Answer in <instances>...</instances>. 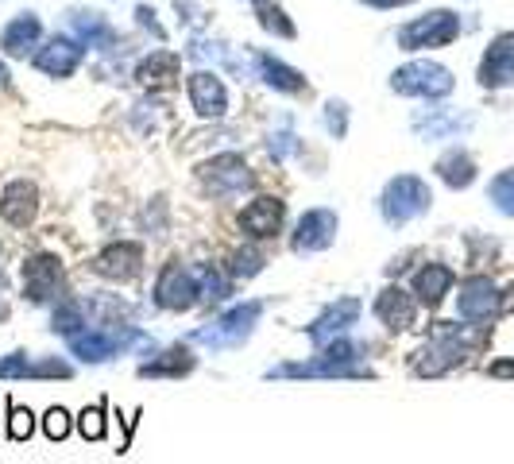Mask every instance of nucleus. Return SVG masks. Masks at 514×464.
Masks as SVG:
<instances>
[{
    "mask_svg": "<svg viewBox=\"0 0 514 464\" xmlns=\"http://www.w3.org/2000/svg\"><path fill=\"white\" fill-rule=\"evenodd\" d=\"M283 217H286V205L279 198H256V202L240 213V229L248 232V236L267 240V236H275V232L283 229Z\"/></svg>",
    "mask_w": 514,
    "mask_h": 464,
    "instance_id": "obj_13",
    "label": "nucleus"
},
{
    "mask_svg": "<svg viewBox=\"0 0 514 464\" xmlns=\"http://www.w3.org/2000/svg\"><path fill=\"white\" fill-rule=\"evenodd\" d=\"M78 62H82V43H74V39H51L35 55V66L43 74H51V78H70L78 70Z\"/></svg>",
    "mask_w": 514,
    "mask_h": 464,
    "instance_id": "obj_15",
    "label": "nucleus"
},
{
    "mask_svg": "<svg viewBox=\"0 0 514 464\" xmlns=\"http://www.w3.org/2000/svg\"><path fill=\"white\" fill-rule=\"evenodd\" d=\"M429 202H433V194H429V186L422 178L399 174V178H391L387 190H383V217H387L391 225H406V221L422 217L429 209Z\"/></svg>",
    "mask_w": 514,
    "mask_h": 464,
    "instance_id": "obj_2",
    "label": "nucleus"
},
{
    "mask_svg": "<svg viewBox=\"0 0 514 464\" xmlns=\"http://www.w3.org/2000/svg\"><path fill=\"white\" fill-rule=\"evenodd\" d=\"M495 310H499V290L491 279L476 275L460 287V318L464 321H487Z\"/></svg>",
    "mask_w": 514,
    "mask_h": 464,
    "instance_id": "obj_11",
    "label": "nucleus"
},
{
    "mask_svg": "<svg viewBox=\"0 0 514 464\" xmlns=\"http://www.w3.org/2000/svg\"><path fill=\"white\" fill-rule=\"evenodd\" d=\"M39 43V20L35 16H20V20H12L4 35H0V47L8 51L12 58H24Z\"/></svg>",
    "mask_w": 514,
    "mask_h": 464,
    "instance_id": "obj_20",
    "label": "nucleus"
},
{
    "mask_svg": "<svg viewBox=\"0 0 514 464\" xmlns=\"http://www.w3.org/2000/svg\"><path fill=\"white\" fill-rule=\"evenodd\" d=\"M453 287V271L445 263H426L418 275H414V294L422 306H437L445 294Z\"/></svg>",
    "mask_w": 514,
    "mask_h": 464,
    "instance_id": "obj_17",
    "label": "nucleus"
},
{
    "mask_svg": "<svg viewBox=\"0 0 514 464\" xmlns=\"http://www.w3.org/2000/svg\"><path fill=\"white\" fill-rule=\"evenodd\" d=\"M24 294L31 302H47L58 294V283H62V263L55 256H31L24 260Z\"/></svg>",
    "mask_w": 514,
    "mask_h": 464,
    "instance_id": "obj_7",
    "label": "nucleus"
},
{
    "mask_svg": "<svg viewBox=\"0 0 514 464\" xmlns=\"http://www.w3.org/2000/svg\"><path fill=\"white\" fill-rule=\"evenodd\" d=\"M256 12H259V24L267 31H275V35H283V39H294V24L283 16V8L279 4H271V0H256Z\"/></svg>",
    "mask_w": 514,
    "mask_h": 464,
    "instance_id": "obj_26",
    "label": "nucleus"
},
{
    "mask_svg": "<svg viewBox=\"0 0 514 464\" xmlns=\"http://www.w3.org/2000/svg\"><path fill=\"white\" fill-rule=\"evenodd\" d=\"M190 101H194L198 116H205V120H217V116H225V109H229V93L221 86V78L209 74V70L190 74Z\"/></svg>",
    "mask_w": 514,
    "mask_h": 464,
    "instance_id": "obj_10",
    "label": "nucleus"
},
{
    "mask_svg": "<svg viewBox=\"0 0 514 464\" xmlns=\"http://www.w3.org/2000/svg\"><path fill=\"white\" fill-rule=\"evenodd\" d=\"M35 360H28V356H8V360H0V379H24V376H35Z\"/></svg>",
    "mask_w": 514,
    "mask_h": 464,
    "instance_id": "obj_31",
    "label": "nucleus"
},
{
    "mask_svg": "<svg viewBox=\"0 0 514 464\" xmlns=\"http://www.w3.org/2000/svg\"><path fill=\"white\" fill-rule=\"evenodd\" d=\"M43 430H47L51 441H62V437L70 434V414H66L62 406H51V410H47V418H43Z\"/></svg>",
    "mask_w": 514,
    "mask_h": 464,
    "instance_id": "obj_32",
    "label": "nucleus"
},
{
    "mask_svg": "<svg viewBox=\"0 0 514 464\" xmlns=\"http://www.w3.org/2000/svg\"><path fill=\"white\" fill-rule=\"evenodd\" d=\"M487 194H491V202L499 205L503 213H511L514 217V167L499 174V178L491 182V190H487Z\"/></svg>",
    "mask_w": 514,
    "mask_h": 464,
    "instance_id": "obj_27",
    "label": "nucleus"
},
{
    "mask_svg": "<svg viewBox=\"0 0 514 464\" xmlns=\"http://www.w3.org/2000/svg\"><path fill=\"white\" fill-rule=\"evenodd\" d=\"M143 263V248L140 244H113V248H105L97 260H93V271L97 275H105V279H132L136 271H140Z\"/></svg>",
    "mask_w": 514,
    "mask_h": 464,
    "instance_id": "obj_14",
    "label": "nucleus"
},
{
    "mask_svg": "<svg viewBox=\"0 0 514 464\" xmlns=\"http://www.w3.org/2000/svg\"><path fill=\"white\" fill-rule=\"evenodd\" d=\"M35 213H39V190L31 186L28 178L8 182L4 194H0V217L8 225H16V229H28L31 221H35Z\"/></svg>",
    "mask_w": 514,
    "mask_h": 464,
    "instance_id": "obj_5",
    "label": "nucleus"
},
{
    "mask_svg": "<svg viewBox=\"0 0 514 464\" xmlns=\"http://www.w3.org/2000/svg\"><path fill=\"white\" fill-rule=\"evenodd\" d=\"M259 302H248V306H240V310H232V314H225V318L217 321L213 329H201L194 341H201V345H236V341H244L248 333H252V321L259 318Z\"/></svg>",
    "mask_w": 514,
    "mask_h": 464,
    "instance_id": "obj_6",
    "label": "nucleus"
},
{
    "mask_svg": "<svg viewBox=\"0 0 514 464\" xmlns=\"http://www.w3.org/2000/svg\"><path fill=\"white\" fill-rule=\"evenodd\" d=\"M480 82L487 89L511 86L514 82V31L499 35L491 47H487L484 62H480Z\"/></svg>",
    "mask_w": 514,
    "mask_h": 464,
    "instance_id": "obj_9",
    "label": "nucleus"
},
{
    "mask_svg": "<svg viewBox=\"0 0 514 464\" xmlns=\"http://www.w3.org/2000/svg\"><path fill=\"white\" fill-rule=\"evenodd\" d=\"M391 89L406 93V97H429L433 101V97H449L453 93V74L445 66H437V62H410V66L395 70Z\"/></svg>",
    "mask_w": 514,
    "mask_h": 464,
    "instance_id": "obj_3",
    "label": "nucleus"
},
{
    "mask_svg": "<svg viewBox=\"0 0 514 464\" xmlns=\"http://www.w3.org/2000/svg\"><path fill=\"white\" fill-rule=\"evenodd\" d=\"M198 298H201L198 271H190V267H182V263H171V267L159 275V283H155V302H159L163 310H174V314L190 310Z\"/></svg>",
    "mask_w": 514,
    "mask_h": 464,
    "instance_id": "obj_4",
    "label": "nucleus"
},
{
    "mask_svg": "<svg viewBox=\"0 0 514 464\" xmlns=\"http://www.w3.org/2000/svg\"><path fill=\"white\" fill-rule=\"evenodd\" d=\"M375 318L383 321L391 333H402L414 325V298L402 287H387L375 298Z\"/></svg>",
    "mask_w": 514,
    "mask_h": 464,
    "instance_id": "obj_16",
    "label": "nucleus"
},
{
    "mask_svg": "<svg viewBox=\"0 0 514 464\" xmlns=\"http://www.w3.org/2000/svg\"><path fill=\"white\" fill-rule=\"evenodd\" d=\"M356 318H360V298H341L337 306H329V310L310 325V337H314V341H325V337H333V333H344L348 325H356Z\"/></svg>",
    "mask_w": 514,
    "mask_h": 464,
    "instance_id": "obj_18",
    "label": "nucleus"
},
{
    "mask_svg": "<svg viewBox=\"0 0 514 464\" xmlns=\"http://www.w3.org/2000/svg\"><path fill=\"white\" fill-rule=\"evenodd\" d=\"M78 434L86 441H101L105 437V406H86L78 418Z\"/></svg>",
    "mask_w": 514,
    "mask_h": 464,
    "instance_id": "obj_28",
    "label": "nucleus"
},
{
    "mask_svg": "<svg viewBox=\"0 0 514 464\" xmlns=\"http://www.w3.org/2000/svg\"><path fill=\"white\" fill-rule=\"evenodd\" d=\"M252 182V174H248V163L240 159V155H217L209 167H205V186L213 190V194H236V190H244Z\"/></svg>",
    "mask_w": 514,
    "mask_h": 464,
    "instance_id": "obj_12",
    "label": "nucleus"
},
{
    "mask_svg": "<svg viewBox=\"0 0 514 464\" xmlns=\"http://www.w3.org/2000/svg\"><path fill=\"white\" fill-rule=\"evenodd\" d=\"M194 368V356H190V348H171V352H163V360H151V364H143L140 376H182V372H190Z\"/></svg>",
    "mask_w": 514,
    "mask_h": 464,
    "instance_id": "obj_23",
    "label": "nucleus"
},
{
    "mask_svg": "<svg viewBox=\"0 0 514 464\" xmlns=\"http://www.w3.org/2000/svg\"><path fill=\"white\" fill-rule=\"evenodd\" d=\"M487 372H491V376H499V379H514V360H495Z\"/></svg>",
    "mask_w": 514,
    "mask_h": 464,
    "instance_id": "obj_35",
    "label": "nucleus"
},
{
    "mask_svg": "<svg viewBox=\"0 0 514 464\" xmlns=\"http://www.w3.org/2000/svg\"><path fill=\"white\" fill-rule=\"evenodd\" d=\"M136 16H140V24H143V28H151V31H155V35H159V39H163V28L155 24V12H151V8H140Z\"/></svg>",
    "mask_w": 514,
    "mask_h": 464,
    "instance_id": "obj_36",
    "label": "nucleus"
},
{
    "mask_svg": "<svg viewBox=\"0 0 514 464\" xmlns=\"http://www.w3.org/2000/svg\"><path fill=\"white\" fill-rule=\"evenodd\" d=\"M82 325H86V318H82L78 302H62L55 310V333H78Z\"/></svg>",
    "mask_w": 514,
    "mask_h": 464,
    "instance_id": "obj_30",
    "label": "nucleus"
},
{
    "mask_svg": "<svg viewBox=\"0 0 514 464\" xmlns=\"http://www.w3.org/2000/svg\"><path fill=\"white\" fill-rule=\"evenodd\" d=\"M329 128H333L337 136H344V105L341 101H333V105H329Z\"/></svg>",
    "mask_w": 514,
    "mask_h": 464,
    "instance_id": "obj_34",
    "label": "nucleus"
},
{
    "mask_svg": "<svg viewBox=\"0 0 514 464\" xmlns=\"http://www.w3.org/2000/svg\"><path fill=\"white\" fill-rule=\"evenodd\" d=\"M31 430H35V418L24 406H8V437L12 441H28Z\"/></svg>",
    "mask_w": 514,
    "mask_h": 464,
    "instance_id": "obj_29",
    "label": "nucleus"
},
{
    "mask_svg": "<svg viewBox=\"0 0 514 464\" xmlns=\"http://www.w3.org/2000/svg\"><path fill=\"white\" fill-rule=\"evenodd\" d=\"M178 70H182L178 55H171V51H155L151 58H143L140 62L136 78H140V86H147V89H167V86H174Z\"/></svg>",
    "mask_w": 514,
    "mask_h": 464,
    "instance_id": "obj_19",
    "label": "nucleus"
},
{
    "mask_svg": "<svg viewBox=\"0 0 514 464\" xmlns=\"http://www.w3.org/2000/svg\"><path fill=\"white\" fill-rule=\"evenodd\" d=\"M259 267H263V256H259V252H252V248L232 256V275H244V279H248V275H256Z\"/></svg>",
    "mask_w": 514,
    "mask_h": 464,
    "instance_id": "obj_33",
    "label": "nucleus"
},
{
    "mask_svg": "<svg viewBox=\"0 0 514 464\" xmlns=\"http://www.w3.org/2000/svg\"><path fill=\"white\" fill-rule=\"evenodd\" d=\"M460 35V20L449 8H433L426 16L410 20L406 28H399V47L406 51H433V47H449Z\"/></svg>",
    "mask_w": 514,
    "mask_h": 464,
    "instance_id": "obj_1",
    "label": "nucleus"
},
{
    "mask_svg": "<svg viewBox=\"0 0 514 464\" xmlns=\"http://www.w3.org/2000/svg\"><path fill=\"white\" fill-rule=\"evenodd\" d=\"M74 352L82 360H109L116 352V337L113 333H82V337H74Z\"/></svg>",
    "mask_w": 514,
    "mask_h": 464,
    "instance_id": "obj_25",
    "label": "nucleus"
},
{
    "mask_svg": "<svg viewBox=\"0 0 514 464\" xmlns=\"http://www.w3.org/2000/svg\"><path fill=\"white\" fill-rule=\"evenodd\" d=\"M259 74H263V82L275 89H283V93H302L306 89V78L298 74V70H290L286 62L271 55H259Z\"/></svg>",
    "mask_w": 514,
    "mask_h": 464,
    "instance_id": "obj_22",
    "label": "nucleus"
},
{
    "mask_svg": "<svg viewBox=\"0 0 514 464\" xmlns=\"http://www.w3.org/2000/svg\"><path fill=\"white\" fill-rule=\"evenodd\" d=\"M333 240H337V213L333 209H310L298 221V232H294V248L298 252H321Z\"/></svg>",
    "mask_w": 514,
    "mask_h": 464,
    "instance_id": "obj_8",
    "label": "nucleus"
},
{
    "mask_svg": "<svg viewBox=\"0 0 514 464\" xmlns=\"http://www.w3.org/2000/svg\"><path fill=\"white\" fill-rule=\"evenodd\" d=\"M74 31L86 39L89 47H113V28L97 12H74Z\"/></svg>",
    "mask_w": 514,
    "mask_h": 464,
    "instance_id": "obj_24",
    "label": "nucleus"
},
{
    "mask_svg": "<svg viewBox=\"0 0 514 464\" xmlns=\"http://www.w3.org/2000/svg\"><path fill=\"white\" fill-rule=\"evenodd\" d=\"M437 174H441L453 190H464V186H472V178H476V163H472L468 151L453 147V151H445V155L437 159Z\"/></svg>",
    "mask_w": 514,
    "mask_h": 464,
    "instance_id": "obj_21",
    "label": "nucleus"
},
{
    "mask_svg": "<svg viewBox=\"0 0 514 464\" xmlns=\"http://www.w3.org/2000/svg\"><path fill=\"white\" fill-rule=\"evenodd\" d=\"M364 4H375V8H399V4H410V0H364Z\"/></svg>",
    "mask_w": 514,
    "mask_h": 464,
    "instance_id": "obj_37",
    "label": "nucleus"
},
{
    "mask_svg": "<svg viewBox=\"0 0 514 464\" xmlns=\"http://www.w3.org/2000/svg\"><path fill=\"white\" fill-rule=\"evenodd\" d=\"M4 318H8V310H4V306H0V321H4Z\"/></svg>",
    "mask_w": 514,
    "mask_h": 464,
    "instance_id": "obj_38",
    "label": "nucleus"
}]
</instances>
